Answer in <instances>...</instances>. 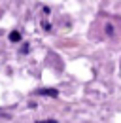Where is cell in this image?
Instances as JSON below:
<instances>
[{"instance_id": "obj_1", "label": "cell", "mask_w": 121, "mask_h": 123, "mask_svg": "<svg viewBox=\"0 0 121 123\" xmlns=\"http://www.w3.org/2000/svg\"><path fill=\"white\" fill-rule=\"evenodd\" d=\"M38 95H45V97H59V91L57 89H38Z\"/></svg>"}, {"instance_id": "obj_2", "label": "cell", "mask_w": 121, "mask_h": 123, "mask_svg": "<svg viewBox=\"0 0 121 123\" xmlns=\"http://www.w3.org/2000/svg\"><path fill=\"white\" fill-rule=\"evenodd\" d=\"M10 42H21V34H19V32L17 31H13V32H10Z\"/></svg>"}, {"instance_id": "obj_3", "label": "cell", "mask_w": 121, "mask_h": 123, "mask_svg": "<svg viewBox=\"0 0 121 123\" xmlns=\"http://www.w3.org/2000/svg\"><path fill=\"white\" fill-rule=\"evenodd\" d=\"M106 32H108V34H114V29H112V25H106Z\"/></svg>"}, {"instance_id": "obj_4", "label": "cell", "mask_w": 121, "mask_h": 123, "mask_svg": "<svg viewBox=\"0 0 121 123\" xmlns=\"http://www.w3.org/2000/svg\"><path fill=\"white\" fill-rule=\"evenodd\" d=\"M36 123H57L55 119H49V121H36Z\"/></svg>"}]
</instances>
